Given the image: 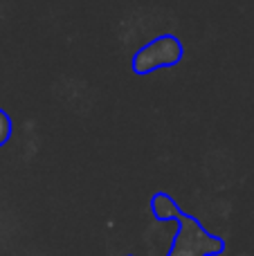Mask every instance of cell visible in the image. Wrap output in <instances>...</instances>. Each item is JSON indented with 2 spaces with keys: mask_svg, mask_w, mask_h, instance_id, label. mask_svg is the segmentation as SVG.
<instances>
[{
  "mask_svg": "<svg viewBox=\"0 0 254 256\" xmlns=\"http://www.w3.org/2000/svg\"><path fill=\"white\" fill-rule=\"evenodd\" d=\"M9 130H12V124H9V117L4 112H0V144L9 137Z\"/></svg>",
  "mask_w": 254,
  "mask_h": 256,
  "instance_id": "2",
  "label": "cell"
},
{
  "mask_svg": "<svg viewBox=\"0 0 254 256\" xmlns=\"http://www.w3.org/2000/svg\"><path fill=\"white\" fill-rule=\"evenodd\" d=\"M178 56H180V48L174 38H158L156 43L140 50L138 58H135V68H138V72H151L156 68L176 63Z\"/></svg>",
  "mask_w": 254,
  "mask_h": 256,
  "instance_id": "1",
  "label": "cell"
}]
</instances>
